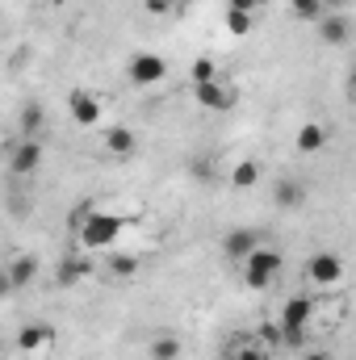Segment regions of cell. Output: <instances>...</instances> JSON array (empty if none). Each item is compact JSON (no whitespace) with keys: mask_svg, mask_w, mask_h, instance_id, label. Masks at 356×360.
I'll list each match as a JSON object with an SVG mask.
<instances>
[{"mask_svg":"<svg viewBox=\"0 0 356 360\" xmlns=\"http://www.w3.org/2000/svg\"><path fill=\"white\" fill-rule=\"evenodd\" d=\"M126 222H130V218H122V214H89V218L76 226V235H80L84 248H113L117 235L126 231Z\"/></svg>","mask_w":356,"mask_h":360,"instance_id":"1","label":"cell"},{"mask_svg":"<svg viewBox=\"0 0 356 360\" xmlns=\"http://www.w3.org/2000/svg\"><path fill=\"white\" fill-rule=\"evenodd\" d=\"M276 272H281V252L265 243V248H256V252L243 260V285H248V289H268Z\"/></svg>","mask_w":356,"mask_h":360,"instance_id":"2","label":"cell"},{"mask_svg":"<svg viewBox=\"0 0 356 360\" xmlns=\"http://www.w3.org/2000/svg\"><path fill=\"white\" fill-rule=\"evenodd\" d=\"M126 76H130L139 89H151V84H160V80L168 76V63H164L160 55H151V51H139V55L126 63Z\"/></svg>","mask_w":356,"mask_h":360,"instance_id":"3","label":"cell"},{"mask_svg":"<svg viewBox=\"0 0 356 360\" xmlns=\"http://www.w3.org/2000/svg\"><path fill=\"white\" fill-rule=\"evenodd\" d=\"M42 164V143L38 139H17L8 143V172L13 176H34Z\"/></svg>","mask_w":356,"mask_h":360,"instance_id":"4","label":"cell"},{"mask_svg":"<svg viewBox=\"0 0 356 360\" xmlns=\"http://www.w3.org/2000/svg\"><path fill=\"white\" fill-rule=\"evenodd\" d=\"M306 276H310L319 289H331V285L344 281V260H340L336 252H314V256L306 260Z\"/></svg>","mask_w":356,"mask_h":360,"instance_id":"5","label":"cell"},{"mask_svg":"<svg viewBox=\"0 0 356 360\" xmlns=\"http://www.w3.org/2000/svg\"><path fill=\"white\" fill-rule=\"evenodd\" d=\"M256 248H265V239H260V231H252V226H235V231H227L222 235V256L227 260H248Z\"/></svg>","mask_w":356,"mask_h":360,"instance_id":"6","label":"cell"},{"mask_svg":"<svg viewBox=\"0 0 356 360\" xmlns=\"http://www.w3.org/2000/svg\"><path fill=\"white\" fill-rule=\"evenodd\" d=\"M68 113H72V122H76V126H96V122H101V113H105V101H101L96 92L76 89V92H68Z\"/></svg>","mask_w":356,"mask_h":360,"instance_id":"7","label":"cell"},{"mask_svg":"<svg viewBox=\"0 0 356 360\" xmlns=\"http://www.w3.org/2000/svg\"><path fill=\"white\" fill-rule=\"evenodd\" d=\"M193 101H197L201 109L222 113V109H231V105H235V92L222 89V80H201V84H193Z\"/></svg>","mask_w":356,"mask_h":360,"instance_id":"8","label":"cell"},{"mask_svg":"<svg viewBox=\"0 0 356 360\" xmlns=\"http://www.w3.org/2000/svg\"><path fill=\"white\" fill-rule=\"evenodd\" d=\"M310 314H314V302L310 297H302V293H293L285 306H281V327L285 331H306V323H310Z\"/></svg>","mask_w":356,"mask_h":360,"instance_id":"9","label":"cell"},{"mask_svg":"<svg viewBox=\"0 0 356 360\" xmlns=\"http://www.w3.org/2000/svg\"><path fill=\"white\" fill-rule=\"evenodd\" d=\"M105 151L117 155V160H130V155L139 151V134H134L130 126H109V130H105Z\"/></svg>","mask_w":356,"mask_h":360,"instance_id":"10","label":"cell"},{"mask_svg":"<svg viewBox=\"0 0 356 360\" xmlns=\"http://www.w3.org/2000/svg\"><path fill=\"white\" fill-rule=\"evenodd\" d=\"M272 201H276L281 210H293V205L306 201V184L298 176H276L272 180Z\"/></svg>","mask_w":356,"mask_h":360,"instance_id":"11","label":"cell"},{"mask_svg":"<svg viewBox=\"0 0 356 360\" xmlns=\"http://www.w3.org/2000/svg\"><path fill=\"white\" fill-rule=\"evenodd\" d=\"M319 38H323L327 46H344V42L352 38V21H348L344 13H327V17L319 21Z\"/></svg>","mask_w":356,"mask_h":360,"instance_id":"12","label":"cell"},{"mask_svg":"<svg viewBox=\"0 0 356 360\" xmlns=\"http://www.w3.org/2000/svg\"><path fill=\"white\" fill-rule=\"evenodd\" d=\"M34 276H38V260H34V256H17V260L8 264V272H4V289L17 293V289H25Z\"/></svg>","mask_w":356,"mask_h":360,"instance_id":"13","label":"cell"},{"mask_svg":"<svg viewBox=\"0 0 356 360\" xmlns=\"http://www.w3.org/2000/svg\"><path fill=\"white\" fill-rule=\"evenodd\" d=\"M46 344H51V327H42V323H25L17 331V352H42Z\"/></svg>","mask_w":356,"mask_h":360,"instance_id":"14","label":"cell"},{"mask_svg":"<svg viewBox=\"0 0 356 360\" xmlns=\"http://www.w3.org/2000/svg\"><path fill=\"white\" fill-rule=\"evenodd\" d=\"M293 143H298V151H302V155H314V151H323V147H327V130H323L319 122H306V126L298 130V139H293Z\"/></svg>","mask_w":356,"mask_h":360,"instance_id":"15","label":"cell"},{"mask_svg":"<svg viewBox=\"0 0 356 360\" xmlns=\"http://www.w3.org/2000/svg\"><path fill=\"white\" fill-rule=\"evenodd\" d=\"M89 272H92V264L84 260V256H72V260H63V264H59V272H55V281H59V285L68 289V285H80V281H84Z\"/></svg>","mask_w":356,"mask_h":360,"instance_id":"16","label":"cell"},{"mask_svg":"<svg viewBox=\"0 0 356 360\" xmlns=\"http://www.w3.org/2000/svg\"><path fill=\"white\" fill-rule=\"evenodd\" d=\"M231 184H235V188H256V184H260V164H256V160L235 164V168H231Z\"/></svg>","mask_w":356,"mask_h":360,"instance_id":"17","label":"cell"},{"mask_svg":"<svg viewBox=\"0 0 356 360\" xmlns=\"http://www.w3.org/2000/svg\"><path fill=\"white\" fill-rule=\"evenodd\" d=\"M139 269H143V260H139V256H130V252H113V256H109V276H117V281L134 276Z\"/></svg>","mask_w":356,"mask_h":360,"instance_id":"18","label":"cell"},{"mask_svg":"<svg viewBox=\"0 0 356 360\" xmlns=\"http://www.w3.org/2000/svg\"><path fill=\"white\" fill-rule=\"evenodd\" d=\"M293 4V17H302V21H323L327 17V0H289Z\"/></svg>","mask_w":356,"mask_h":360,"instance_id":"19","label":"cell"},{"mask_svg":"<svg viewBox=\"0 0 356 360\" xmlns=\"http://www.w3.org/2000/svg\"><path fill=\"white\" fill-rule=\"evenodd\" d=\"M147 356H151V360H177L180 356V340H177V335H160V340H151Z\"/></svg>","mask_w":356,"mask_h":360,"instance_id":"20","label":"cell"},{"mask_svg":"<svg viewBox=\"0 0 356 360\" xmlns=\"http://www.w3.org/2000/svg\"><path fill=\"white\" fill-rule=\"evenodd\" d=\"M42 122H46V113H42V105H38V101L21 109V134H25V139H34V134L42 130Z\"/></svg>","mask_w":356,"mask_h":360,"instance_id":"21","label":"cell"},{"mask_svg":"<svg viewBox=\"0 0 356 360\" xmlns=\"http://www.w3.org/2000/svg\"><path fill=\"white\" fill-rule=\"evenodd\" d=\"M227 30L235 38H248L252 34V13H239V8H227Z\"/></svg>","mask_w":356,"mask_h":360,"instance_id":"22","label":"cell"},{"mask_svg":"<svg viewBox=\"0 0 356 360\" xmlns=\"http://www.w3.org/2000/svg\"><path fill=\"white\" fill-rule=\"evenodd\" d=\"M189 80H193V84H201V80H218V63H214V59H197V63L189 68Z\"/></svg>","mask_w":356,"mask_h":360,"instance_id":"23","label":"cell"},{"mask_svg":"<svg viewBox=\"0 0 356 360\" xmlns=\"http://www.w3.org/2000/svg\"><path fill=\"white\" fill-rule=\"evenodd\" d=\"M260 344L265 348H285V327L281 323H265L260 327Z\"/></svg>","mask_w":356,"mask_h":360,"instance_id":"24","label":"cell"},{"mask_svg":"<svg viewBox=\"0 0 356 360\" xmlns=\"http://www.w3.org/2000/svg\"><path fill=\"white\" fill-rule=\"evenodd\" d=\"M235 360H268V352L260 348V344H248V348H239V352H235Z\"/></svg>","mask_w":356,"mask_h":360,"instance_id":"25","label":"cell"},{"mask_svg":"<svg viewBox=\"0 0 356 360\" xmlns=\"http://www.w3.org/2000/svg\"><path fill=\"white\" fill-rule=\"evenodd\" d=\"M147 8H151L155 17H168V13H172V0H147Z\"/></svg>","mask_w":356,"mask_h":360,"instance_id":"26","label":"cell"},{"mask_svg":"<svg viewBox=\"0 0 356 360\" xmlns=\"http://www.w3.org/2000/svg\"><path fill=\"white\" fill-rule=\"evenodd\" d=\"M227 8H239V13H256L260 0H227Z\"/></svg>","mask_w":356,"mask_h":360,"instance_id":"27","label":"cell"},{"mask_svg":"<svg viewBox=\"0 0 356 360\" xmlns=\"http://www.w3.org/2000/svg\"><path fill=\"white\" fill-rule=\"evenodd\" d=\"M306 344V331H285V348H302Z\"/></svg>","mask_w":356,"mask_h":360,"instance_id":"28","label":"cell"},{"mask_svg":"<svg viewBox=\"0 0 356 360\" xmlns=\"http://www.w3.org/2000/svg\"><path fill=\"white\" fill-rule=\"evenodd\" d=\"M302 360H336L331 352H323V348H310V352H302Z\"/></svg>","mask_w":356,"mask_h":360,"instance_id":"29","label":"cell"},{"mask_svg":"<svg viewBox=\"0 0 356 360\" xmlns=\"http://www.w3.org/2000/svg\"><path fill=\"white\" fill-rule=\"evenodd\" d=\"M348 92L356 96V63H352V72H348Z\"/></svg>","mask_w":356,"mask_h":360,"instance_id":"30","label":"cell"},{"mask_svg":"<svg viewBox=\"0 0 356 360\" xmlns=\"http://www.w3.org/2000/svg\"><path fill=\"white\" fill-rule=\"evenodd\" d=\"M331 4H336V8H348V4H356V0H331Z\"/></svg>","mask_w":356,"mask_h":360,"instance_id":"31","label":"cell"},{"mask_svg":"<svg viewBox=\"0 0 356 360\" xmlns=\"http://www.w3.org/2000/svg\"><path fill=\"white\" fill-rule=\"evenodd\" d=\"M260 4H268V0H260Z\"/></svg>","mask_w":356,"mask_h":360,"instance_id":"32","label":"cell"}]
</instances>
